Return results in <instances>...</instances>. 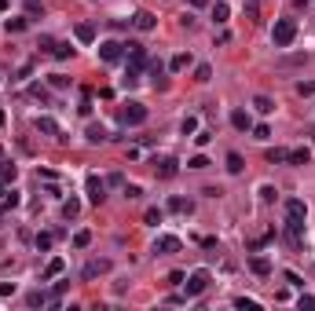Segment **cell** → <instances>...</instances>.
I'll use <instances>...</instances> for the list:
<instances>
[{"instance_id":"cell-5","label":"cell","mask_w":315,"mask_h":311,"mask_svg":"<svg viewBox=\"0 0 315 311\" xmlns=\"http://www.w3.org/2000/svg\"><path fill=\"white\" fill-rule=\"evenodd\" d=\"M99 59H103V62H121V59H125V44L103 41V44H99Z\"/></svg>"},{"instance_id":"cell-27","label":"cell","mask_w":315,"mask_h":311,"mask_svg":"<svg viewBox=\"0 0 315 311\" xmlns=\"http://www.w3.org/2000/svg\"><path fill=\"white\" fill-rule=\"evenodd\" d=\"M62 271H66V263H62V257H55L48 263V271H44V278H55V275H62Z\"/></svg>"},{"instance_id":"cell-33","label":"cell","mask_w":315,"mask_h":311,"mask_svg":"<svg viewBox=\"0 0 315 311\" xmlns=\"http://www.w3.org/2000/svg\"><path fill=\"white\" fill-rule=\"evenodd\" d=\"M52 55H55V59H70V55H73V48H70V44H55V48H52Z\"/></svg>"},{"instance_id":"cell-26","label":"cell","mask_w":315,"mask_h":311,"mask_svg":"<svg viewBox=\"0 0 315 311\" xmlns=\"http://www.w3.org/2000/svg\"><path fill=\"white\" fill-rule=\"evenodd\" d=\"M169 66H172V70H176V73H180V70H187V66H191V55H187V52H180V55H172V62H169Z\"/></svg>"},{"instance_id":"cell-46","label":"cell","mask_w":315,"mask_h":311,"mask_svg":"<svg viewBox=\"0 0 315 311\" xmlns=\"http://www.w3.org/2000/svg\"><path fill=\"white\" fill-rule=\"evenodd\" d=\"M4 121H7V114H4V106H0V125H4Z\"/></svg>"},{"instance_id":"cell-11","label":"cell","mask_w":315,"mask_h":311,"mask_svg":"<svg viewBox=\"0 0 315 311\" xmlns=\"http://www.w3.org/2000/svg\"><path fill=\"white\" fill-rule=\"evenodd\" d=\"M73 37H77L81 44H96V26H88V22H77V26H73Z\"/></svg>"},{"instance_id":"cell-31","label":"cell","mask_w":315,"mask_h":311,"mask_svg":"<svg viewBox=\"0 0 315 311\" xmlns=\"http://www.w3.org/2000/svg\"><path fill=\"white\" fill-rule=\"evenodd\" d=\"M209 77H212V66H209V62H202L198 70H194V81H202V84H206Z\"/></svg>"},{"instance_id":"cell-7","label":"cell","mask_w":315,"mask_h":311,"mask_svg":"<svg viewBox=\"0 0 315 311\" xmlns=\"http://www.w3.org/2000/svg\"><path fill=\"white\" fill-rule=\"evenodd\" d=\"M33 125H37V132H44V136H55V139H66V136H62V132H59V121H55V117H48V114H44V117H37Z\"/></svg>"},{"instance_id":"cell-1","label":"cell","mask_w":315,"mask_h":311,"mask_svg":"<svg viewBox=\"0 0 315 311\" xmlns=\"http://www.w3.org/2000/svg\"><path fill=\"white\" fill-rule=\"evenodd\" d=\"M293 37H297V22H293V18H279V22H275V30H271L275 48H290Z\"/></svg>"},{"instance_id":"cell-38","label":"cell","mask_w":315,"mask_h":311,"mask_svg":"<svg viewBox=\"0 0 315 311\" xmlns=\"http://www.w3.org/2000/svg\"><path fill=\"white\" fill-rule=\"evenodd\" d=\"M253 136L257 139H271V128H267V125H253Z\"/></svg>"},{"instance_id":"cell-50","label":"cell","mask_w":315,"mask_h":311,"mask_svg":"<svg viewBox=\"0 0 315 311\" xmlns=\"http://www.w3.org/2000/svg\"><path fill=\"white\" fill-rule=\"evenodd\" d=\"M0 198H4V187H0Z\"/></svg>"},{"instance_id":"cell-13","label":"cell","mask_w":315,"mask_h":311,"mask_svg":"<svg viewBox=\"0 0 315 311\" xmlns=\"http://www.w3.org/2000/svg\"><path fill=\"white\" fill-rule=\"evenodd\" d=\"M231 125H235L238 132H249V128H253V117H249L246 110H235V114H231Z\"/></svg>"},{"instance_id":"cell-34","label":"cell","mask_w":315,"mask_h":311,"mask_svg":"<svg viewBox=\"0 0 315 311\" xmlns=\"http://www.w3.org/2000/svg\"><path fill=\"white\" fill-rule=\"evenodd\" d=\"M187 168H209V157L206 154H194L191 161H187Z\"/></svg>"},{"instance_id":"cell-48","label":"cell","mask_w":315,"mask_h":311,"mask_svg":"<svg viewBox=\"0 0 315 311\" xmlns=\"http://www.w3.org/2000/svg\"><path fill=\"white\" fill-rule=\"evenodd\" d=\"M308 132H312V136H315V125H312V128H308Z\"/></svg>"},{"instance_id":"cell-20","label":"cell","mask_w":315,"mask_h":311,"mask_svg":"<svg viewBox=\"0 0 315 311\" xmlns=\"http://www.w3.org/2000/svg\"><path fill=\"white\" fill-rule=\"evenodd\" d=\"M253 106H257V114H271V110H275V99H267V96H257V99H253Z\"/></svg>"},{"instance_id":"cell-24","label":"cell","mask_w":315,"mask_h":311,"mask_svg":"<svg viewBox=\"0 0 315 311\" xmlns=\"http://www.w3.org/2000/svg\"><path fill=\"white\" fill-rule=\"evenodd\" d=\"M169 209H172V212H191L194 205L187 202V198H169Z\"/></svg>"},{"instance_id":"cell-47","label":"cell","mask_w":315,"mask_h":311,"mask_svg":"<svg viewBox=\"0 0 315 311\" xmlns=\"http://www.w3.org/2000/svg\"><path fill=\"white\" fill-rule=\"evenodd\" d=\"M202 4H209V0H194V7H202Z\"/></svg>"},{"instance_id":"cell-42","label":"cell","mask_w":315,"mask_h":311,"mask_svg":"<svg viewBox=\"0 0 315 311\" xmlns=\"http://www.w3.org/2000/svg\"><path fill=\"white\" fill-rule=\"evenodd\" d=\"M261 202H275V187H267V183L261 187Z\"/></svg>"},{"instance_id":"cell-10","label":"cell","mask_w":315,"mask_h":311,"mask_svg":"<svg viewBox=\"0 0 315 311\" xmlns=\"http://www.w3.org/2000/svg\"><path fill=\"white\" fill-rule=\"evenodd\" d=\"M304 216H308V205H304L301 198H290V202H286V220H304Z\"/></svg>"},{"instance_id":"cell-14","label":"cell","mask_w":315,"mask_h":311,"mask_svg":"<svg viewBox=\"0 0 315 311\" xmlns=\"http://www.w3.org/2000/svg\"><path fill=\"white\" fill-rule=\"evenodd\" d=\"M110 271V260H92L85 267V278H96V275H106Z\"/></svg>"},{"instance_id":"cell-44","label":"cell","mask_w":315,"mask_h":311,"mask_svg":"<svg viewBox=\"0 0 315 311\" xmlns=\"http://www.w3.org/2000/svg\"><path fill=\"white\" fill-rule=\"evenodd\" d=\"M286 282H290V286H304V282H301V275H297V271H286Z\"/></svg>"},{"instance_id":"cell-25","label":"cell","mask_w":315,"mask_h":311,"mask_svg":"<svg viewBox=\"0 0 315 311\" xmlns=\"http://www.w3.org/2000/svg\"><path fill=\"white\" fill-rule=\"evenodd\" d=\"M212 18H216V22H227V18H231V7L224 4V0H220V4H212Z\"/></svg>"},{"instance_id":"cell-41","label":"cell","mask_w":315,"mask_h":311,"mask_svg":"<svg viewBox=\"0 0 315 311\" xmlns=\"http://www.w3.org/2000/svg\"><path fill=\"white\" fill-rule=\"evenodd\" d=\"M297 308H301V311H304V308H308V311H315V297H304V293H301V300H297Z\"/></svg>"},{"instance_id":"cell-17","label":"cell","mask_w":315,"mask_h":311,"mask_svg":"<svg viewBox=\"0 0 315 311\" xmlns=\"http://www.w3.org/2000/svg\"><path fill=\"white\" fill-rule=\"evenodd\" d=\"M15 176H18V168L11 161H0V183H15Z\"/></svg>"},{"instance_id":"cell-36","label":"cell","mask_w":315,"mask_h":311,"mask_svg":"<svg viewBox=\"0 0 315 311\" xmlns=\"http://www.w3.org/2000/svg\"><path fill=\"white\" fill-rule=\"evenodd\" d=\"M297 96H315V81H301L297 84Z\"/></svg>"},{"instance_id":"cell-49","label":"cell","mask_w":315,"mask_h":311,"mask_svg":"<svg viewBox=\"0 0 315 311\" xmlns=\"http://www.w3.org/2000/svg\"><path fill=\"white\" fill-rule=\"evenodd\" d=\"M0 157H4V147H0Z\"/></svg>"},{"instance_id":"cell-37","label":"cell","mask_w":315,"mask_h":311,"mask_svg":"<svg viewBox=\"0 0 315 311\" xmlns=\"http://www.w3.org/2000/svg\"><path fill=\"white\" fill-rule=\"evenodd\" d=\"M183 136H191V132H198V121H194V117H183Z\"/></svg>"},{"instance_id":"cell-3","label":"cell","mask_w":315,"mask_h":311,"mask_svg":"<svg viewBox=\"0 0 315 311\" xmlns=\"http://www.w3.org/2000/svg\"><path fill=\"white\" fill-rule=\"evenodd\" d=\"M143 121H147V106H143V103H125V106H121V125H143Z\"/></svg>"},{"instance_id":"cell-2","label":"cell","mask_w":315,"mask_h":311,"mask_svg":"<svg viewBox=\"0 0 315 311\" xmlns=\"http://www.w3.org/2000/svg\"><path fill=\"white\" fill-rule=\"evenodd\" d=\"M206 289H209V271L206 267L191 271V278H183V297H202Z\"/></svg>"},{"instance_id":"cell-22","label":"cell","mask_w":315,"mask_h":311,"mask_svg":"<svg viewBox=\"0 0 315 311\" xmlns=\"http://www.w3.org/2000/svg\"><path fill=\"white\" fill-rule=\"evenodd\" d=\"M267 161H271V165H279V161H290V150H282V147H271V150H267Z\"/></svg>"},{"instance_id":"cell-23","label":"cell","mask_w":315,"mask_h":311,"mask_svg":"<svg viewBox=\"0 0 315 311\" xmlns=\"http://www.w3.org/2000/svg\"><path fill=\"white\" fill-rule=\"evenodd\" d=\"M26 26H30V18H7V22H4V30H7V33H22Z\"/></svg>"},{"instance_id":"cell-6","label":"cell","mask_w":315,"mask_h":311,"mask_svg":"<svg viewBox=\"0 0 315 311\" xmlns=\"http://www.w3.org/2000/svg\"><path fill=\"white\" fill-rule=\"evenodd\" d=\"M154 172L161 176V180H172V176L180 172V161H176V157H158V161H154Z\"/></svg>"},{"instance_id":"cell-28","label":"cell","mask_w":315,"mask_h":311,"mask_svg":"<svg viewBox=\"0 0 315 311\" xmlns=\"http://www.w3.org/2000/svg\"><path fill=\"white\" fill-rule=\"evenodd\" d=\"M103 139H106V128L103 125H92L88 128V143H103Z\"/></svg>"},{"instance_id":"cell-32","label":"cell","mask_w":315,"mask_h":311,"mask_svg":"<svg viewBox=\"0 0 315 311\" xmlns=\"http://www.w3.org/2000/svg\"><path fill=\"white\" fill-rule=\"evenodd\" d=\"M48 300L52 297H44V293H30V297H26V304H30V308H44Z\"/></svg>"},{"instance_id":"cell-12","label":"cell","mask_w":315,"mask_h":311,"mask_svg":"<svg viewBox=\"0 0 315 311\" xmlns=\"http://www.w3.org/2000/svg\"><path fill=\"white\" fill-rule=\"evenodd\" d=\"M132 26H136V30H143V33H147V30H154V26H158V18H154L151 11H140V15L132 18Z\"/></svg>"},{"instance_id":"cell-30","label":"cell","mask_w":315,"mask_h":311,"mask_svg":"<svg viewBox=\"0 0 315 311\" xmlns=\"http://www.w3.org/2000/svg\"><path fill=\"white\" fill-rule=\"evenodd\" d=\"M235 308H242V311H257L261 304H257L253 297H235Z\"/></svg>"},{"instance_id":"cell-19","label":"cell","mask_w":315,"mask_h":311,"mask_svg":"<svg viewBox=\"0 0 315 311\" xmlns=\"http://www.w3.org/2000/svg\"><path fill=\"white\" fill-rule=\"evenodd\" d=\"M18 202H22V198H18V191H4V198H0V212H4V209H15Z\"/></svg>"},{"instance_id":"cell-35","label":"cell","mask_w":315,"mask_h":311,"mask_svg":"<svg viewBox=\"0 0 315 311\" xmlns=\"http://www.w3.org/2000/svg\"><path fill=\"white\" fill-rule=\"evenodd\" d=\"M147 223H151V227H158V223H161V209H147V216H143Z\"/></svg>"},{"instance_id":"cell-8","label":"cell","mask_w":315,"mask_h":311,"mask_svg":"<svg viewBox=\"0 0 315 311\" xmlns=\"http://www.w3.org/2000/svg\"><path fill=\"white\" fill-rule=\"evenodd\" d=\"M301 234H304V220H286V242L293 249H301Z\"/></svg>"},{"instance_id":"cell-21","label":"cell","mask_w":315,"mask_h":311,"mask_svg":"<svg viewBox=\"0 0 315 311\" xmlns=\"http://www.w3.org/2000/svg\"><path fill=\"white\" fill-rule=\"evenodd\" d=\"M77 212H81V202H77V198H66V202H62V216H66V220H73Z\"/></svg>"},{"instance_id":"cell-18","label":"cell","mask_w":315,"mask_h":311,"mask_svg":"<svg viewBox=\"0 0 315 311\" xmlns=\"http://www.w3.org/2000/svg\"><path fill=\"white\" fill-rule=\"evenodd\" d=\"M242 168H246V161H242V154H235V150H231V154H227V172H242Z\"/></svg>"},{"instance_id":"cell-43","label":"cell","mask_w":315,"mask_h":311,"mask_svg":"<svg viewBox=\"0 0 315 311\" xmlns=\"http://www.w3.org/2000/svg\"><path fill=\"white\" fill-rule=\"evenodd\" d=\"M37 249H52V234H37Z\"/></svg>"},{"instance_id":"cell-39","label":"cell","mask_w":315,"mask_h":311,"mask_svg":"<svg viewBox=\"0 0 315 311\" xmlns=\"http://www.w3.org/2000/svg\"><path fill=\"white\" fill-rule=\"evenodd\" d=\"M26 11H30V18L41 15V0H26Z\"/></svg>"},{"instance_id":"cell-9","label":"cell","mask_w":315,"mask_h":311,"mask_svg":"<svg viewBox=\"0 0 315 311\" xmlns=\"http://www.w3.org/2000/svg\"><path fill=\"white\" fill-rule=\"evenodd\" d=\"M154 253H180V238H176V234H158Z\"/></svg>"},{"instance_id":"cell-16","label":"cell","mask_w":315,"mask_h":311,"mask_svg":"<svg viewBox=\"0 0 315 311\" xmlns=\"http://www.w3.org/2000/svg\"><path fill=\"white\" fill-rule=\"evenodd\" d=\"M249 267H253L257 275H271V260H267V257H253V260H249Z\"/></svg>"},{"instance_id":"cell-45","label":"cell","mask_w":315,"mask_h":311,"mask_svg":"<svg viewBox=\"0 0 315 311\" xmlns=\"http://www.w3.org/2000/svg\"><path fill=\"white\" fill-rule=\"evenodd\" d=\"M11 293H15V282H11V286L4 282V286H0V297H11Z\"/></svg>"},{"instance_id":"cell-15","label":"cell","mask_w":315,"mask_h":311,"mask_svg":"<svg viewBox=\"0 0 315 311\" xmlns=\"http://www.w3.org/2000/svg\"><path fill=\"white\" fill-rule=\"evenodd\" d=\"M308 161H312V150H308V147L290 150V165H308Z\"/></svg>"},{"instance_id":"cell-4","label":"cell","mask_w":315,"mask_h":311,"mask_svg":"<svg viewBox=\"0 0 315 311\" xmlns=\"http://www.w3.org/2000/svg\"><path fill=\"white\" fill-rule=\"evenodd\" d=\"M85 191H88V202H92V205H103V198H106V180H99L96 172H88Z\"/></svg>"},{"instance_id":"cell-29","label":"cell","mask_w":315,"mask_h":311,"mask_svg":"<svg viewBox=\"0 0 315 311\" xmlns=\"http://www.w3.org/2000/svg\"><path fill=\"white\" fill-rule=\"evenodd\" d=\"M73 246H77V249H88L92 246V231H77V234H73Z\"/></svg>"},{"instance_id":"cell-40","label":"cell","mask_w":315,"mask_h":311,"mask_svg":"<svg viewBox=\"0 0 315 311\" xmlns=\"http://www.w3.org/2000/svg\"><path fill=\"white\" fill-rule=\"evenodd\" d=\"M246 15L257 18V15H261V4H257V0H246Z\"/></svg>"}]
</instances>
